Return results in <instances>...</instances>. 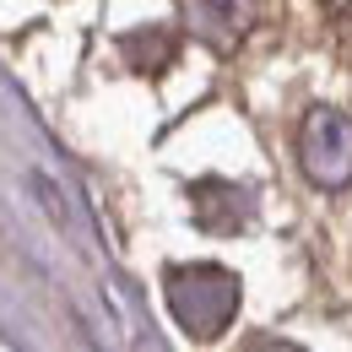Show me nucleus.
I'll return each instance as SVG.
<instances>
[{"label":"nucleus","mask_w":352,"mask_h":352,"mask_svg":"<svg viewBox=\"0 0 352 352\" xmlns=\"http://www.w3.org/2000/svg\"><path fill=\"white\" fill-rule=\"evenodd\" d=\"M163 298H168V314L179 320L184 336L217 342L222 331L233 325V314H239L244 282H239L228 265H212V261L168 265V271H163Z\"/></svg>","instance_id":"obj_1"},{"label":"nucleus","mask_w":352,"mask_h":352,"mask_svg":"<svg viewBox=\"0 0 352 352\" xmlns=\"http://www.w3.org/2000/svg\"><path fill=\"white\" fill-rule=\"evenodd\" d=\"M298 163L320 190H347L352 184V120L314 103L298 125Z\"/></svg>","instance_id":"obj_2"},{"label":"nucleus","mask_w":352,"mask_h":352,"mask_svg":"<svg viewBox=\"0 0 352 352\" xmlns=\"http://www.w3.org/2000/svg\"><path fill=\"white\" fill-rule=\"evenodd\" d=\"M190 217L206 233H239L255 217V190L233 184V179H201V184H190Z\"/></svg>","instance_id":"obj_3"},{"label":"nucleus","mask_w":352,"mask_h":352,"mask_svg":"<svg viewBox=\"0 0 352 352\" xmlns=\"http://www.w3.org/2000/svg\"><path fill=\"white\" fill-rule=\"evenodd\" d=\"M190 33L212 49H239L255 28V0H190Z\"/></svg>","instance_id":"obj_4"},{"label":"nucleus","mask_w":352,"mask_h":352,"mask_svg":"<svg viewBox=\"0 0 352 352\" xmlns=\"http://www.w3.org/2000/svg\"><path fill=\"white\" fill-rule=\"evenodd\" d=\"M120 54H125V65L141 71V76H163L179 60V33L174 28H135V33L120 38Z\"/></svg>","instance_id":"obj_5"},{"label":"nucleus","mask_w":352,"mask_h":352,"mask_svg":"<svg viewBox=\"0 0 352 352\" xmlns=\"http://www.w3.org/2000/svg\"><path fill=\"white\" fill-rule=\"evenodd\" d=\"M244 352H304L298 342H282V336H261V342H250Z\"/></svg>","instance_id":"obj_6"}]
</instances>
